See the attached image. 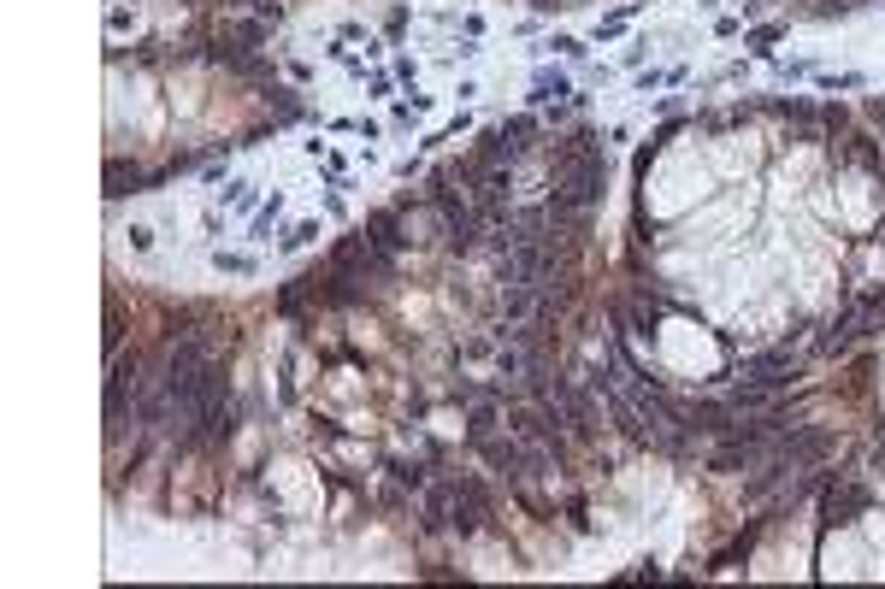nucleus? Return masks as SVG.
<instances>
[{"label":"nucleus","mask_w":885,"mask_h":589,"mask_svg":"<svg viewBox=\"0 0 885 589\" xmlns=\"http://www.w3.org/2000/svg\"><path fill=\"white\" fill-rule=\"evenodd\" d=\"M832 153H839V165L867 171V178H879V183H885V142H874L867 130H844V136H832Z\"/></svg>","instance_id":"obj_4"},{"label":"nucleus","mask_w":885,"mask_h":589,"mask_svg":"<svg viewBox=\"0 0 885 589\" xmlns=\"http://www.w3.org/2000/svg\"><path fill=\"white\" fill-rule=\"evenodd\" d=\"M148 178L136 165H125V160H107V195L118 201V195H136V189H142Z\"/></svg>","instance_id":"obj_11"},{"label":"nucleus","mask_w":885,"mask_h":589,"mask_svg":"<svg viewBox=\"0 0 885 589\" xmlns=\"http://www.w3.org/2000/svg\"><path fill=\"white\" fill-rule=\"evenodd\" d=\"M532 136H537V118H514V125H497V130H484V142L472 148V160L479 165H514L525 148H532Z\"/></svg>","instance_id":"obj_2"},{"label":"nucleus","mask_w":885,"mask_h":589,"mask_svg":"<svg viewBox=\"0 0 885 589\" xmlns=\"http://www.w3.org/2000/svg\"><path fill=\"white\" fill-rule=\"evenodd\" d=\"M867 507H874V495L862 490L856 478H839V483H821V525H850V518H862Z\"/></svg>","instance_id":"obj_3"},{"label":"nucleus","mask_w":885,"mask_h":589,"mask_svg":"<svg viewBox=\"0 0 885 589\" xmlns=\"http://www.w3.org/2000/svg\"><path fill=\"white\" fill-rule=\"evenodd\" d=\"M390 472H396L402 483H414V490L425 483V465H419V460H390Z\"/></svg>","instance_id":"obj_14"},{"label":"nucleus","mask_w":885,"mask_h":589,"mask_svg":"<svg viewBox=\"0 0 885 589\" xmlns=\"http://www.w3.org/2000/svg\"><path fill=\"white\" fill-rule=\"evenodd\" d=\"M231 430H236V401H213V407L195 419L190 442H195V448H218V442H231Z\"/></svg>","instance_id":"obj_8"},{"label":"nucleus","mask_w":885,"mask_h":589,"mask_svg":"<svg viewBox=\"0 0 885 589\" xmlns=\"http://www.w3.org/2000/svg\"><path fill=\"white\" fill-rule=\"evenodd\" d=\"M791 377H797V360H791V354H756L750 366L738 372V384H750V389H768V395H779V389H791Z\"/></svg>","instance_id":"obj_6"},{"label":"nucleus","mask_w":885,"mask_h":589,"mask_svg":"<svg viewBox=\"0 0 885 589\" xmlns=\"http://www.w3.org/2000/svg\"><path fill=\"white\" fill-rule=\"evenodd\" d=\"M231 42L260 47V42H266V19H243V24H231Z\"/></svg>","instance_id":"obj_12"},{"label":"nucleus","mask_w":885,"mask_h":589,"mask_svg":"<svg viewBox=\"0 0 885 589\" xmlns=\"http://www.w3.org/2000/svg\"><path fill=\"white\" fill-rule=\"evenodd\" d=\"M490 518V490L479 478H455V531L461 536H479Z\"/></svg>","instance_id":"obj_5"},{"label":"nucleus","mask_w":885,"mask_h":589,"mask_svg":"<svg viewBox=\"0 0 885 589\" xmlns=\"http://www.w3.org/2000/svg\"><path fill=\"white\" fill-rule=\"evenodd\" d=\"M603 189H608V160H590V165H567L555 171V206H573V213H597L603 206Z\"/></svg>","instance_id":"obj_1"},{"label":"nucleus","mask_w":885,"mask_h":589,"mask_svg":"<svg viewBox=\"0 0 885 589\" xmlns=\"http://www.w3.org/2000/svg\"><path fill=\"white\" fill-rule=\"evenodd\" d=\"M774 113L786 118V125H814V107H809V100H774Z\"/></svg>","instance_id":"obj_13"},{"label":"nucleus","mask_w":885,"mask_h":589,"mask_svg":"<svg viewBox=\"0 0 885 589\" xmlns=\"http://www.w3.org/2000/svg\"><path fill=\"white\" fill-rule=\"evenodd\" d=\"M590 160H603V136L597 130H567V136H555V171H567V165H590Z\"/></svg>","instance_id":"obj_7"},{"label":"nucleus","mask_w":885,"mask_h":589,"mask_svg":"<svg viewBox=\"0 0 885 589\" xmlns=\"http://www.w3.org/2000/svg\"><path fill=\"white\" fill-rule=\"evenodd\" d=\"M319 236V224H296V231L284 236V248H301V242H313Z\"/></svg>","instance_id":"obj_15"},{"label":"nucleus","mask_w":885,"mask_h":589,"mask_svg":"<svg viewBox=\"0 0 885 589\" xmlns=\"http://www.w3.org/2000/svg\"><path fill=\"white\" fill-rule=\"evenodd\" d=\"M555 47H561L567 60H585V42H573V36H555Z\"/></svg>","instance_id":"obj_16"},{"label":"nucleus","mask_w":885,"mask_h":589,"mask_svg":"<svg viewBox=\"0 0 885 589\" xmlns=\"http://www.w3.org/2000/svg\"><path fill=\"white\" fill-rule=\"evenodd\" d=\"M366 242H372L378 254L396 259V254L407 248V236H402V213H372V218H366Z\"/></svg>","instance_id":"obj_10"},{"label":"nucleus","mask_w":885,"mask_h":589,"mask_svg":"<svg viewBox=\"0 0 885 589\" xmlns=\"http://www.w3.org/2000/svg\"><path fill=\"white\" fill-rule=\"evenodd\" d=\"M879 242H885V218H879Z\"/></svg>","instance_id":"obj_17"},{"label":"nucleus","mask_w":885,"mask_h":589,"mask_svg":"<svg viewBox=\"0 0 885 589\" xmlns=\"http://www.w3.org/2000/svg\"><path fill=\"white\" fill-rule=\"evenodd\" d=\"M419 518L425 531H455V478H442L419 495Z\"/></svg>","instance_id":"obj_9"}]
</instances>
